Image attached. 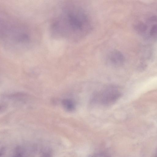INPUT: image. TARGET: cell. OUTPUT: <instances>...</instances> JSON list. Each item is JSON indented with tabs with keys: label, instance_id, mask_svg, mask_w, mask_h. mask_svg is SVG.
I'll return each mask as SVG.
<instances>
[{
	"label": "cell",
	"instance_id": "6",
	"mask_svg": "<svg viewBox=\"0 0 157 157\" xmlns=\"http://www.w3.org/2000/svg\"><path fill=\"white\" fill-rule=\"evenodd\" d=\"M136 30L138 32L142 33L145 32L147 30V26L143 23L140 22L137 24L135 26Z\"/></svg>",
	"mask_w": 157,
	"mask_h": 157
},
{
	"label": "cell",
	"instance_id": "8",
	"mask_svg": "<svg viewBox=\"0 0 157 157\" xmlns=\"http://www.w3.org/2000/svg\"><path fill=\"white\" fill-rule=\"evenodd\" d=\"M93 157H109L107 155L105 154H97V155L94 156Z\"/></svg>",
	"mask_w": 157,
	"mask_h": 157
},
{
	"label": "cell",
	"instance_id": "4",
	"mask_svg": "<svg viewBox=\"0 0 157 157\" xmlns=\"http://www.w3.org/2000/svg\"><path fill=\"white\" fill-rule=\"evenodd\" d=\"M107 61L111 65L114 67H119L124 63L125 58L121 52L117 50L111 52L107 57Z\"/></svg>",
	"mask_w": 157,
	"mask_h": 157
},
{
	"label": "cell",
	"instance_id": "3",
	"mask_svg": "<svg viewBox=\"0 0 157 157\" xmlns=\"http://www.w3.org/2000/svg\"><path fill=\"white\" fill-rule=\"evenodd\" d=\"M121 93L116 87L111 86L97 93L94 96V101L103 105H111L121 96Z\"/></svg>",
	"mask_w": 157,
	"mask_h": 157
},
{
	"label": "cell",
	"instance_id": "2",
	"mask_svg": "<svg viewBox=\"0 0 157 157\" xmlns=\"http://www.w3.org/2000/svg\"><path fill=\"white\" fill-rule=\"evenodd\" d=\"M9 18H3L1 24V36L8 47L22 49L33 41L32 32L27 26Z\"/></svg>",
	"mask_w": 157,
	"mask_h": 157
},
{
	"label": "cell",
	"instance_id": "7",
	"mask_svg": "<svg viewBox=\"0 0 157 157\" xmlns=\"http://www.w3.org/2000/svg\"><path fill=\"white\" fill-rule=\"evenodd\" d=\"M150 34L152 36H155L157 35V25H155L152 26Z\"/></svg>",
	"mask_w": 157,
	"mask_h": 157
},
{
	"label": "cell",
	"instance_id": "1",
	"mask_svg": "<svg viewBox=\"0 0 157 157\" xmlns=\"http://www.w3.org/2000/svg\"><path fill=\"white\" fill-rule=\"evenodd\" d=\"M53 27L57 35L76 41L85 37L91 29L87 15L82 9L74 5L66 8Z\"/></svg>",
	"mask_w": 157,
	"mask_h": 157
},
{
	"label": "cell",
	"instance_id": "5",
	"mask_svg": "<svg viewBox=\"0 0 157 157\" xmlns=\"http://www.w3.org/2000/svg\"><path fill=\"white\" fill-rule=\"evenodd\" d=\"M62 104L65 108L68 111L72 112L75 109V104L72 100L65 99L63 101Z\"/></svg>",
	"mask_w": 157,
	"mask_h": 157
}]
</instances>
